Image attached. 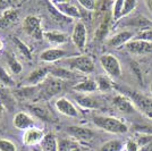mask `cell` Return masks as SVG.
I'll return each instance as SVG.
<instances>
[{"label": "cell", "mask_w": 152, "mask_h": 151, "mask_svg": "<svg viewBox=\"0 0 152 151\" xmlns=\"http://www.w3.org/2000/svg\"><path fill=\"white\" fill-rule=\"evenodd\" d=\"M92 122L96 127H99L108 133L124 134V133L128 132V126L116 117L104 116V115H94L92 117Z\"/></svg>", "instance_id": "cell-1"}, {"label": "cell", "mask_w": 152, "mask_h": 151, "mask_svg": "<svg viewBox=\"0 0 152 151\" xmlns=\"http://www.w3.org/2000/svg\"><path fill=\"white\" fill-rule=\"evenodd\" d=\"M64 64L66 65V68L70 69L73 72H76V73H82L84 75L93 73L95 69L93 59L88 55L68 57L65 59Z\"/></svg>", "instance_id": "cell-2"}, {"label": "cell", "mask_w": 152, "mask_h": 151, "mask_svg": "<svg viewBox=\"0 0 152 151\" xmlns=\"http://www.w3.org/2000/svg\"><path fill=\"white\" fill-rule=\"evenodd\" d=\"M64 88H65V82L64 81L49 75L45 82L39 85L40 92H39V95L37 98V101L49 100L53 95L61 92Z\"/></svg>", "instance_id": "cell-3"}, {"label": "cell", "mask_w": 152, "mask_h": 151, "mask_svg": "<svg viewBox=\"0 0 152 151\" xmlns=\"http://www.w3.org/2000/svg\"><path fill=\"white\" fill-rule=\"evenodd\" d=\"M100 64L103 70L106 72V75L111 78H117L121 75V66L117 57L111 54H104L100 57Z\"/></svg>", "instance_id": "cell-4"}, {"label": "cell", "mask_w": 152, "mask_h": 151, "mask_svg": "<svg viewBox=\"0 0 152 151\" xmlns=\"http://www.w3.org/2000/svg\"><path fill=\"white\" fill-rule=\"evenodd\" d=\"M127 97L132 100L135 108L140 110L145 117L152 119V99L144 95H140L137 92H127Z\"/></svg>", "instance_id": "cell-5"}, {"label": "cell", "mask_w": 152, "mask_h": 151, "mask_svg": "<svg viewBox=\"0 0 152 151\" xmlns=\"http://www.w3.org/2000/svg\"><path fill=\"white\" fill-rule=\"evenodd\" d=\"M23 29H24L26 34L34 40H42L43 39L45 32L42 31L41 19L39 18L38 16H34V15L26 16L25 19L23 21Z\"/></svg>", "instance_id": "cell-6"}, {"label": "cell", "mask_w": 152, "mask_h": 151, "mask_svg": "<svg viewBox=\"0 0 152 151\" xmlns=\"http://www.w3.org/2000/svg\"><path fill=\"white\" fill-rule=\"evenodd\" d=\"M50 5L60 15L68 19L81 18V10L75 4L69 1H50Z\"/></svg>", "instance_id": "cell-7"}, {"label": "cell", "mask_w": 152, "mask_h": 151, "mask_svg": "<svg viewBox=\"0 0 152 151\" xmlns=\"http://www.w3.org/2000/svg\"><path fill=\"white\" fill-rule=\"evenodd\" d=\"M70 38L78 50H84L86 47V42H88V30H86L85 24L82 22H77L73 27Z\"/></svg>", "instance_id": "cell-8"}, {"label": "cell", "mask_w": 152, "mask_h": 151, "mask_svg": "<svg viewBox=\"0 0 152 151\" xmlns=\"http://www.w3.org/2000/svg\"><path fill=\"white\" fill-rule=\"evenodd\" d=\"M66 133L69 135V138L74 139L75 141H82V142H89L94 138V132L85 126H68Z\"/></svg>", "instance_id": "cell-9"}, {"label": "cell", "mask_w": 152, "mask_h": 151, "mask_svg": "<svg viewBox=\"0 0 152 151\" xmlns=\"http://www.w3.org/2000/svg\"><path fill=\"white\" fill-rule=\"evenodd\" d=\"M45 134L43 132V130L39 128V127H31L28 130L24 131L23 133V143L27 147H31V148H37L38 145L41 144V142L43 141Z\"/></svg>", "instance_id": "cell-10"}, {"label": "cell", "mask_w": 152, "mask_h": 151, "mask_svg": "<svg viewBox=\"0 0 152 151\" xmlns=\"http://www.w3.org/2000/svg\"><path fill=\"white\" fill-rule=\"evenodd\" d=\"M55 107H56L58 113H60L64 116H67L70 118H78L80 117V113H78L76 106L67 98L63 97V98L57 99L55 102Z\"/></svg>", "instance_id": "cell-11"}, {"label": "cell", "mask_w": 152, "mask_h": 151, "mask_svg": "<svg viewBox=\"0 0 152 151\" xmlns=\"http://www.w3.org/2000/svg\"><path fill=\"white\" fill-rule=\"evenodd\" d=\"M111 102H113V106L118 111H121L123 114H133L136 111V108L134 106V103L126 95L118 93V95H114Z\"/></svg>", "instance_id": "cell-12"}, {"label": "cell", "mask_w": 152, "mask_h": 151, "mask_svg": "<svg viewBox=\"0 0 152 151\" xmlns=\"http://www.w3.org/2000/svg\"><path fill=\"white\" fill-rule=\"evenodd\" d=\"M134 37H135V34H134L132 31H129V30H124V31L118 32V33H116L115 35L110 37V38L106 41V43H107V45L110 47V48H121L123 45L125 47L129 41H132L134 39Z\"/></svg>", "instance_id": "cell-13"}, {"label": "cell", "mask_w": 152, "mask_h": 151, "mask_svg": "<svg viewBox=\"0 0 152 151\" xmlns=\"http://www.w3.org/2000/svg\"><path fill=\"white\" fill-rule=\"evenodd\" d=\"M125 49L128 52L136 55V56H145L148 54L152 52V43L133 39L125 45Z\"/></svg>", "instance_id": "cell-14"}, {"label": "cell", "mask_w": 152, "mask_h": 151, "mask_svg": "<svg viewBox=\"0 0 152 151\" xmlns=\"http://www.w3.org/2000/svg\"><path fill=\"white\" fill-rule=\"evenodd\" d=\"M40 89L38 86H31V85H25L22 88H17L13 91L16 100L26 101V100H35L39 95Z\"/></svg>", "instance_id": "cell-15"}, {"label": "cell", "mask_w": 152, "mask_h": 151, "mask_svg": "<svg viewBox=\"0 0 152 151\" xmlns=\"http://www.w3.org/2000/svg\"><path fill=\"white\" fill-rule=\"evenodd\" d=\"M50 69L51 67H39V68L34 69L25 78L27 85L38 86L40 84H42L47 80V77L50 75Z\"/></svg>", "instance_id": "cell-16"}, {"label": "cell", "mask_w": 152, "mask_h": 151, "mask_svg": "<svg viewBox=\"0 0 152 151\" xmlns=\"http://www.w3.org/2000/svg\"><path fill=\"white\" fill-rule=\"evenodd\" d=\"M14 126L20 130V131H26L31 127H35V119L32 117L31 115L24 113V111H18L14 116L13 119Z\"/></svg>", "instance_id": "cell-17"}, {"label": "cell", "mask_w": 152, "mask_h": 151, "mask_svg": "<svg viewBox=\"0 0 152 151\" xmlns=\"http://www.w3.org/2000/svg\"><path fill=\"white\" fill-rule=\"evenodd\" d=\"M16 103H17V100L14 95L13 91L9 88H6L0 84V105L8 111H12L16 108Z\"/></svg>", "instance_id": "cell-18"}, {"label": "cell", "mask_w": 152, "mask_h": 151, "mask_svg": "<svg viewBox=\"0 0 152 151\" xmlns=\"http://www.w3.org/2000/svg\"><path fill=\"white\" fill-rule=\"evenodd\" d=\"M50 75L59 78L64 82H72L75 81L78 77H81L80 74H77L76 72H73L70 69L66 68V67H58V66H53L50 69Z\"/></svg>", "instance_id": "cell-19"}, {"label": "cell", "mask_w": 152, "mask_h": 151, "mask_svg": "<svg viewBox=\"0 0 152 151\" xmlns=\"http://www.w3.org/2000/svg\"><path fill=\"white\" fill-rule=\"evenodd\" d=\"M76 103L80 107L84 109H98L100 108L101 103L96 98L92 97L91 95H84V93H74L73 95Z\"/></svg>", "instance_id": "cell-20"}, {"label": "cell", "mask_w": 152, "mask_h": 151, "mask_svg": "<svg viewBox=\"0 0 152 151\" xmlns=\"http://www.w3.org/2000/svg\"><path fill=\"white\" fill-rule=\"evenodd\" d=\"M67 56V52L60 49V48H50L47 50L42 51V54L40 55V60L43 63H55L60 59H63Z\"/></svg>", "instance_id": "cell-21"}, {"label": "cell", "mask_w": 152, "mask_h": 151, "mask_svg": "<svg viewBox=\"0 0 152 151\" xmlns=\"http://www.w3.org/2000/svg\"><path fill=\"white\" fill-rule=\"evenodd\" d=\"M113 22V17H111V14L104 13L102 14V18L99 23V25L95 30V39L101 41L103 39H106V37L108 35V32L110 29V24Z\"/></svg>", "instance_id": "cell-22"}, {"label": "cell", "mask_w": 152, "mask_h": 151, "mask_svg": "<svg viewBox=\"0 0 152 151\" xmlns=\"http://www.w3.org/2000/svg\"><path fill=\"white\" fill-rule=\"evenodd\" d=\"M19 13L16 8H8L4 10L1 16H0V29H7L12 24H15L18 21Z\"/></svg>", "instance_id": "cell-23"}, {"label": "cell", "mask_w": 152, "mask_h": 151, "mask_svg": "<svg viewBox=\"0 0 152 151\" xmlns=\"http://www.w3.org/2000/svg\"><path fill=\"white\" fill-rule=\"evenodd\" d=\"M73 90L75 91V93H84V95H90L98 91V85L95 80L92 78H84L81 82L76 83L73 86Z\"/></svg>", "instance_id": "cell-24"}, {"label": "cell", "mask_w": 152, "mask_h": 151, "mask_svg": "<svg viewBox=\"0 0 152 151\" xmlns=\"http://www.w3.org/2000/svg\"><path fill=\"white\" fill-rule=\"evenodd\" d=\"M30 113L35 116L40 120H45V122H51L52 120V115L48 110V108L41 105V103H32L27 106Z\"/></svg>", "instance_id": "cell-25"}, {"label": "cell", "mask_w": 152, "mask_h": 151, "mask_svg": "<svg viewBox=\"0 0 152 151\" xmlns=\"http://www.w3.org/2000/svg\"><path fill=\"white\" fill-rule=\"evenodd\" d=\"M43 39L53 45L64 44L68 41V35L61 31H45L43 33Z\"/></svg>", "instance_id": "cell-26"}, {"label": "cell", "mask_w": 152, "mask_h": 151, "mask_svg": "<svg viewBox=\"0 0 152 151\" xmlns=\"http://www.w3.org/2000/svg\"><path fill=\"white\" fill-rule=\"evenodd\" d=\"M125 19H128L127 22L124 23V25L126 26H133V27H137L140 30H144L148 27H152V21L146 18L143 15H136L134 17H125Z\"/></svg>", "instance_id": "cell-27"}, {"label": "cell", "mask_w": 152, "mask_h": 151, "mask_svg": "<svg viewBox=\"0 0 152 151\" xmlns=\"http://www.w3.org/2000/svg\"><path fill=\"white\" fill-rule=\"evenodd\" d=\"M95 82L98 85V91L101 92H109L116 88L115 83L113 82V78L108 75H98L95 78Z\"/></svg>", "instance_id": "cell-28"}, {"label": "cell", "mask_w": 152, "mask_h": 151, "mask_svg": "<svg viewBox=\"0 0 152 151\" xmlns=\"http://www.w3.org/2000/svg\"><path fill=\"white\" fill-rule=\"evenodd\" d=\"M39 148L41 149V151H58L57 138L52 133L45 134V139L41 142V144L39 145Z\"/></svg>", "instance_id": "cell-29"}, {"label": "cell", "mask_w": 152, "mask_h": 151, "mask_svg": "<svg viewBox=\"0 0 152 151\" xmlns=\"http://www.w3.org/2000/svg\"><path fill=\"white\" fill-rule=\"evenodd\" d=\"M80 148L77 141L72 138L58 139V151H73Z\"/></svg>", "instance_id": "cell-30"}, {"label": "cell", "mask_w": 152, "mask_h": 151, "mask_svg": "<svg viewBox=\"0 0 152 151\" xmlns=\"http://www.w3.org/2000/svg\"><path fill=\"white\" fill-rule=\"evenodd\" d=\"M7 66L9 68L10 74H14V75H18L23 70V66H22V64L19 63V60L15 56L10 55V54L7 55Z\"/></svg>", "instance_id": "cell-31"}, {"label": "cell", "mask_w": 152, "mask_h": 151, "mask_svg": "<svg viewBox=\"0 0 152 151\" xmlns=\"http://www.w3.org/2000/svg\"><path fill=\"white\" fill-rule=\"evenodd\" d=\"M13 41H14V43H15V45H16L18 52L24 57L25 59H27V60H32V59H33V55H32V51H31V49L28 48V45H26V44L24 43L20 39L17 38V37H14Z\"/></svg>", "instance_id": "cell-32"}, {"label": "cell", "mask_w": 152, "mask_h": 151, "mask_svg": "<svg viewBox=\"0 0 152 151\" xmlns=\"http://www.w3.org/2000/svg\"><path fill=\"white\" fill-rule=\"evenodd\" d=\"M123 6H124V0H117L111 4V17L113 22L118 23L123 18Z\"/></svg>", "instance_id": "cell-33"}, {"label": "cell", "mask_w": 152, "mask_h": 151, "mask_svg": "<svg viewBox=\"0 0 152 151\" xmlns=\"http://www.w3.org/2000/svg\"><path fill=\"white\" fill-rule=\"evenodd\" d=\"M124 143L121 140H110L101 145V148L98 151H123Z\"/></svg>", "instance_id": "cell-34"}, {"label": "cell", "mask_w": 152, "mask_h": 151, "mask_svg": "<svg viewBox=\"0 0 152 151\" xmlns=\"http://www.w3.org/2000/svg\"><path fill=\"white\" fill-rule=\"evenodd\" d=\"M0 82H1V85L6 88H12L15 85V80L13 78L12 74L8 73L7 69H5L2 66H0Z\"/></svg>", "instance_id": "cell-35"}, {"label": "cell", "mask_w": 152, "mask_h": 151, "mask_svg": "<svg viewBox=\"0 0 152 151\" xmlns=\"http://www.w3.org/2000/svg\"><path fill=\"white\" fill-rule=\"evenodd\" d=\"M135 40H141V41H145V42H150L152 43V27H148L144 30H140L135 37Z\"/></svg>", "instance_id": "cell-36"}, {"label": "cell", "mask_w": 152, "mask_h": 151, "mask_svg": "<svg viewBox=\"0 0 152 151\" xmlns=\"http://www.w3.org/2000/svg\"><path fill=\"white\" fill-rule=\"evenodd\" d=\"M137 2L135 0H124V6H123V18L128 17L134 12ZM121 18V19H123Z\"/></svg>", "instance_id": "cell-37"}, {"label": "cell", "mask_w": 152, "mask_h": 151, "mask_svg": "<svg viewBox=\"0 0 152 151\" xmlns=\"http://www.w3.org/2000/svg\"><path fill=\"white\" fill-rule=\"evenodd\" d=\"M77 4H78V6L82 7L83 9L89 10V12L98 10V6H99V2L93 1V0H78Z\"/></svg>", "instance_id": "cell-38"}, {"label": "cell", "mask_w": 152, "mask_h": 151, "mask_svg": "<svg viewBox=\"0 0 152 151\" xmlns=\"http://www.w3.org/2000/svg\"><path fill=\"white\" fill-rule=\"evenodd\" d=\"M0 151H17V147L10 140L0 139Z\"/></svg>", "instance_id": "cell-39"}, {"label": "cell", "mask_w": 152, "mask_h": 151, "mask_svg": "<svg viewBox=\"0 0 152 151\" xmlns=\"http://www.w3.org/2000/svg\"><path fill=\"white\" fill-rule=\"evenodd\" d=\"M125 151H140V147L135 140L131 139L125 143Z\"/></svg>", "instance_id": "cell-40"}, {"label": "cell", "mask_w": 152, "mask_h": 151, "mask_svg": "<svg viewBox=\"0 0 152 151\" xmlns=\"http://www.w3.org/2000/svg\"><path fill=\"white\" fill-rule=\"evenodd\" d=\"M140 151H152V142L151 143H149V144L144 145V147H142Z\"/></svg>", "instance_id": "cell-41"}, {"label": "cell", "mask_w": 152, "mask_h": 151, "mask_svg": "<svg viewBox=\"0 0 152 151\" xmlns=\"http://www.w3.org/2000/svg\"><path fill=\"white\" fill-rule=\"evenodd\" d=\"M145 5H146V7H148V9L152 13V0H146Z\"/></svg>", "instance_id": "cell-42"}, {"label": "cell", "mask_w": 152, "mask_h": 151, "mask_svg": "<svg viewBox=\"0 0 152 151\" xmlns=\"http://www.w3.org/2000/svg\"><path fill=\"white\" fill-rule=\"evenodd\" d=\"M2 49H4V41L0 39V51L2 50Z\"/></svg>", "instance_id": "cell-43"}, {"label": "cell", "mask_w": 152, "mask_h": 151, "mask_svg": "<svg viewBox=\"0 0 152 151\" xmlns=\"http://www.w3.org/2000/svg\"><path fill=\"white\" fill-rule=\"evenodd\" d=\"M32 151H41V149L39 147H37V148H32Z\"/></svg>", "instance_id": "cell-44"}, {"label": "cell", "mask_w": 152, "mask_h": 151, "mask_svg": "<svg viewBox=\"0 0 152 151\" xmlns=\"http://www.w3.org/2000/svg\"><path fill=\"white\" fill-rule=\"evenodd\" d=\"M4 109H5V108L0 105V116H1V114H2V111H4Z\"/></svg>", "instance_id": "cell-45"}, {"label": "cell", "mask_w": 152, "mask_h": 151, "mask_svg": "<svg viewBox=\"0 0 152 151\" xmlns=\"http://www.w3.org/2000/svg\"><path fill=\"white\" fill-rule=\"evenodd\" d=\"M150 90H151V93H152V84H151V86H150Z\"/></svg>", "instance_id": "cell-46"}]
</instances>
